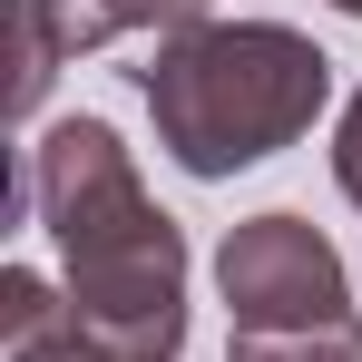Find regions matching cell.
Returning a JSON list of instances; mask_svg holds the SVG:
<instances>
[{
    "label": "cell",
    "instance_id": "obj_1",
    "mask_svg": "<svg viewBox=\"0 0 362 362\" xmlns=\"http://www.w3.org/2000/svg\"><path fill=\"white\" fill-rule=\"evenodd\" d=\"M30 216L69 264V313L98 362L186 353V235L147 196L127 137L108 118H59L30 137Z\"/></svg>",
    "mask_w": 362,
    "mask_h": 362
},
{
    "label": "cell",
    "instance_id": "obj_2",
    "mask_svg": "<svg viewBox=\"0 0 362 362\" xmlns=\"http://www.w3.org/2000/svg\"><path fill=\"white\" fill-rule=\"evenodd\" d=\"M137 88H147L157 147L216 186L313 137V118L333 108V59L284 20H196L147 49Z\"/></svg>",
    "mask_w": 362,
    "mask_h": 362
},
{
    "label": "cell",
    "instance_id": "obj_3",
    "mask_svg": "<svg viewBox=\"0 0 362 362\" xmlns=\"http://www.w3.org/2000/svg\"><path fill=\"white\" fill-rule=\"evenodd\" d=\"M216 294L235 323H323V313H353V274H343V245L323 235L294 206H264L226 226L216 245Z\"/></svg>",
    "mask_w": 362,
    "mask_h": 362
},
{
    "label": "cell",
    "instance_id": "obj_4",
    "mask_svg": "<svg viewBox=\"0 0 362 362\" xmlns=\"http://www.w3.org/2000/svg\"><path fill=\"white\" fill-rule=\"evenodd\" d=\"M20 20L59 49V59H88V49H108V40H177L196 20H216V0H20Z\"/></svg>",
    "mask_w": 362,
    "mask_h": 362
},
{
    "label": "cell",
    "instance_id": "obj_5",
    "mask_svg": "<svg viewBox=\"0 0 362 362\" xmlns=\"http://www.w3.org/2000/svg\"><path fill=\"white\" fill-rule=\"evenodd\" d=\"M226 362H362V313H323V323H235Z\"/></svg>",
    "mask_w": 362,
    "mask_h": 362
},
{
    "label": "cell",
    "instance_id": "obj_6",
    "mask_svg": "<svg viewBox=\"0 0 362 362\" xmlns=\"http://www.w3.org/2000/svg\"><path fill=\"white\" fill-rule=\"evenodd\" d=\"M10 362H98V353H88V343L69 333V343H40V353H10Z\"/></svg>",
    "mask_w": 362,
    "mask_h": 362
},
{
    "label": "cell",
    "instance_id": "obj_7",
    "mask_svg": "<svg viewBox=\"0 0 362 362\" xmlns=\"http://www.w3.org/2000/svg\"><path fill=\"white\" fill-rule=\"evenodd\" d=\"M333 10H343V20H362V0H333Z\"/></svg>",
    "mask_w": 362,
    "mask_h": 362
},
{
    "label": "cell",
    "instance_id": "obj_8",
    "mask_svg": "<svg viewBox=\"0 0 362 362\" xmlns=\"http://www.w3.org/2000/svg\"><path fill=\"white\" fill-rule=\"evenodd\" d=\"M353 216H362V196H353Z\"/></svg>",
    "mask_w": 362,
    "mask_h": 362
}]
</instances>
